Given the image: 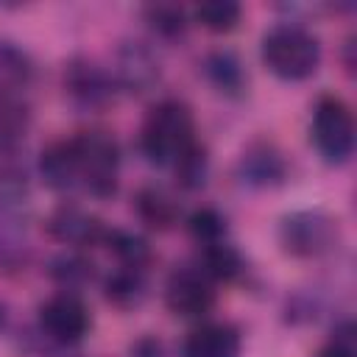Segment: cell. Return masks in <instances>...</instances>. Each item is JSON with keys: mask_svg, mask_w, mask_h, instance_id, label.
I'll list each match as a JSON object with an SVG mask.
<instances>
[{"mask_svg": "<svg viewBox=\"0 0 357 357\" xmlns=\"http://www.w3.org/2000/svg\"><path fill=\"white\" fill-rule=\"evenodd\" d=\"M318 357H354V329L351 324H343L332 340L318 351Z\"/></svg>", "mask_w": 357, "mask_h": 357, "instance_id": "484cf974", "label": "cell"}, {"mask_svg": "<svg viewBox=\"0 0 357 357\" xmlns=\"http://www.w3.org/2000/svg\"><path fill=\"white\" fill-rule=\"evenodd\" d=\"M209 282H234L243 273V259L240 254L226 245V243H209L201 251V268H198Z\"/></svg>", "mask_w": 357, "mask_h": 357, "instance_id": "e0dca14e", "label": "cell"}, {"mask_svg": "<svg viewBox=\"0 0 357 357\" xmlns=\"http://www.w3.org/2000/svg\"><path fill=\"white\" fill-rule=\"evenodd\" d=\"M237 173L248 187H273V184L284 181L287 162L276 145L259 139L243 151V156L237 162Z\"/></svg>", "mask_w": 357, "mask_h": 357, "instance_id": "8fae6325", "label": "cell"}, {"mask_svg": "<svg viewBox=\"0 0 357 357\" xmlns=\"http://www.w3.org/2000/svg\"><path fill=\"white\" fill-rule=\"evenodd\" d=\"M312 142L318 148V153L329 162V165H340L351 156L354 151V117L351 109L335 98L326 95L318 100L315 114H312Z\"/></svg>", "mask_w": 357, "mask_h": 357, "instance_id": "277c9868", "label": "cell"}, {"mask_svg": "<svg viewBox=\"0 0 357 357\" xmlns=\"http://www.w3.org/2000/svg\"><path fill=\"white\" fill-rule=\"evenodd\" d=\"M50 276H53L61 287H67V290L73 293L78 284H84V282H89V279L95 276V265H92L89 259L78 257V254H64V257L53 259Z\"/></svg>", "mask_w": 357, "mask_h": 357, "instance_id": "603a6c76", "label": "cell"}, {"mask_svg": "<svg viewBox=\"0 0 357 357\" xmlns=\"http://www.w3.org/2000/svg\"><path fill=\"white\" fill-rule=\"evenodd\" d=\"M190 231H192V237L198 240V243H204V245H209V243H218L220 237H223V231H226V220L215 212V209H209V206H204V209H195L192 215H190Z\"/></svg>", "mask_w": 357, "mask_h": 357, "instance_id": "cb8c5ba5", "label": "cell"}, {"mask_svg": "<svg viewBox=\"0 0 357 357\" xmlns=\"http://www.w3.org/2000/svg\"><path fill=\"white\" fill-rule=\"evenodd\" d=\"M195 20L212 33H229L240 22V6L231 0H206L195 8Z\"/></svg>", "mask_w": 357, "mask_h": 357, "instance_id": "7402d4cb", "label": "cell"}, {"mask_svg": "<svg viewBox=\"0 0 357 357\" xmlns=\"http://www.w3.org/2000/svg\"><path fill=\"white\" fill-rule=\"evenodd\" d=\"M131 357H162V346H159L156 340L145 337V340H139V343L131 349Z\"/></svg>", "mask_w": 357, "mask_h": 357, "instance_id": "4316f807", "label": "cell"}, {"mask_svg": "<svg viewBox=\"0 0 357 357\" xmlns=\"http://www.w3.org/2000/svg\"><path fill=\"white\" fill-rule=\"evenodd\" d=\"M145 271H139V268H117L114 273H109L106 276V284H103V290H106V301H112L114 307H123V310H128V307H137L142 298H145Z\"/></svg>", "mask_w": 357, "mask_h": 357, "instance_id": "2e32d148", "label": "cell"}, {"mask_svg": "<svg viewBox=\"0 0 357 357\" xmlns=\"http://www.w3.org/2000/svg\"><path fill=\"white\" fill-rule=\"evenodd\" d=\"M134 209L142 223H148L151 229H159V231L170 229L178 218V204L162 187H142L134 198Z\"/></svg>", "mask_w": 357, "mask_h": 357, "instance_id": "9a60e30c", "label": "cell"}, {"mask_svg": "<svg viewBox=\"0 0 357 357\" xmlns=\"http://www.w3.org/2000/svg\"><path fill=\"white\" fill-rule=\"evenodd\" d=\"M337 218L321 209H301L282 220L279 240L293 257H321L337 243Z\"/></svg>", "mask_w": 357, "mask_h": 357, "instance_id": "5b68a950", "label": "cell"}, {"mask_svg": "<svg viewBox=\"0 0 357 357\" xmlns=\"http://www.w3.org/2000/svg\"><path fill=\"white\" fill-rule=\"evenodd\" d=\"M103 245H109V251L117 257V262L123 268H139L145 271V265L151 262V248L148 243L134 234V231H123V229H106Z\"/></svg>", "mask_w": 357, "mask_h": 357, "instance_id": "ac0fdd59", "label": "cell"}, {"mask_svg": "<svg viewBox=\"0 0 357 357\" xmlns=\"http://www.w3.org/2000/svg\"><path fill=\"white\" fill-rule=\"evenodd\" d=\"M142 17L151 25V31L159 33L162 39H178V36H184V31L190 25L184 8L176 6V3H153V6H145L142 8Z\"/></svg>", "mask_w": 357, "mask_h": 357, "instance_id": "ffe728a7", "label": "cell"}, {"mask_svg": "<svg viewBox=\"0 0 357 357\" xmlns=\"http://www.w3.org/2000/svg\"><path fill=\"white\" fill-rule=\"evenodd\" d=\"M33 78V64L25 50L0 42V98H17Z\"/></svg>", "mask_w": 357, "mask_h": 357, "instance_id": "5bb4252c", "label": "cell"}, {"mask_svg": "<svg viewBox=\"0 0 357 357\" xmlns=\"http://www.w3.org/2000/svg\"><path fill=\"white\" fill-rule=\"evenodd\" d=\"M112 78L117 86H123L131 95H145L159 84V59L153 50L142 42H123L114 53V67Z\"/></svg>", "mask_w": 357, "mask_h": 357, "instance_id": "ba28073f", "label": "cell"}, {"mask_svg": "<svg viewBox=\"0 0 357 357\" xmlns=\"http://www.w3.org/2000/svg\"><path fill=\"white\" fill-rule=\"evenodd\" d=\"M39 326L42 335L53 343H78L89 332V310L75 293L64 290L39 307Z\"/></svg>", "mask_w": 357, "mask_h": 357, "instance_id": "8992f818", "label": "cell"}, {"mask_svg": "<svg viewBox=\"0 0 357 357\" xmlns=\"http://www.w3.org/2000/svg\"><path fill=\"white\" fill-rule=\"evenodd\" d=\"M64 92L70 95V100L81 109H103L114 100V78L112 73H106L103 67H98L89 59H73L64 64V75H61Z\"/></svg>", "mask_w": 357, "mask_h": 357, "instance_id": "52a82bcc", "label": "cell"}, {"mask_svg": "<svg viewBox=\"0 0 357 357\" xmlns=\"http://www.w3.org/2000/svg\"><path fill=\"white\" fill-rule=\"evenodd\" d=\"M78 159V184L95 198H112L120 176V148L106 131H81L73 137Z\"/></svg>", "mask_w": 357, "mask_h": 357, "instance_id": "3957f363", "label": "cell"}, {"mask_svg": "<svg viewBox=\"0 0 357 357\" xmlns=\"http://www.w3.org/2000/svg\"><path fill=\"white\" fill-rule=\"evenodd\" d=\"M192 142H195L192 114L181 100H162L148 112L139 137L148 162L173 165Z\"/></svg>", "mask_w": 357, "mask_h": 357, "instance_id": "7a4b0ae2", "label": "cell"}, {"mask_svg": "<svg viewBox=\"0 0 357 357\" xmlns=\"http://www.w3.org/2000/svg\"><path fill=\"white\" fill-rule=\"evenodd\" d=\"M204 67H206L209 81H212L220 92H226V95H237V92L245 86V73H243L240 61H237L231 53H226V50L212 53Z\"/></svg>", "mask_w": 357, "mask_h": 357, "instance_id": "44dd1931", "label": "cell"}, {"mask_svg": "<svg viewBox=\"0 0 357 357\" xmlns=\"http://www.w3.org/2000/svg\"><path fill=\"white\" fill-rule=\"evenodd\" d=\"M173 173H176V181L184 187V190H201L206 184V176H209V156H206V148L195 139L173 165Z\"/></svg>", "mask_w": 357, "mask_h": 357, "instance_id": "d6986e66", "label": "cell"}, {"mask_svg": "<svg viewBox=\"0 0 357 357\" xmlns=\"http://www.w3.org/2000/svg\"><path fill=\"white\" fill-rule=\"evenodd\" d=\"M39 173L42 181L53 190H73L78 187V159H75V145L70 139H59L47 145L39 156Z\"/></svg>", "mask_w": 357, "mask_h": 357, "instance_id": "4fadbf2b", "label": "cell"}, {"mask_svg": "<svg viewBox=\"0 0 357 357\" xmlns=\"http://www.w3.org/2000/svg\"><path fill=\"white\" fill-rule=\"evenodd\" d=\"M165 304L170 312L181 318H195L212 310L215 304V290L212 282L198 271V268H178L170 273L167 287H165Z\"/></svg>", "mask_w": 357, "mask_h": 357, "instance_id": "9c48e42d", "label": "cell"}, {"mask_svg": "<svg viewBox=\"0 0 357 357\" xmlns=\"http://www.w3.org/2000/svg\"><path fill=\"white\" fill-rule=\"evenodd\" d=\"M184 357H237L240 335L229 324H204L184 340Z\"/></svg>", "mask_w": 357, "mask_h": 357, "instance_id": "7c38bea8", "label": "cell"}, {"mask_svg": "<svg viewBox=\"0 0 357 357\" xmlns=\"http://www.w3.org/2000/svg\"><path fill=\"white\" fill-rule=\"evenodd\" d=\"M25 106L17 98H0V145L14 142L25 131Z\"/></svg>", "mask_w": 357, "mask_h": 357, "instance_id": "d4e9b609", "label": "cell"}, {"mask_svg": "<svg viewBox=\"0 0 357 357\" xmlns=\"http://www.w3.org/2000/svg\"><path fill=\"white\" fill-rule=\"evenodd\" d=\"M47 231L67 245L75 248H89V245H100L106 237V226L86 215L84 209L73 206V204H61L50 218H47Z\"/></svg>", "mask_w": 357, "mask_h": 357, "instance_id": "30bf717a", "label": "cell"}, {"mask_svg": "<svg viewBox=\"0 0 357 357\" xmlns=\"http://www.w3.org/2000/svg\"><path fill=\"white\" fill-rule=\"evenodd\" d=\"M262 61L284 81H304L321 64V45L301 25L279 22L262 36Z\"/></svg>", "mask_w": 357, "mask_h": 357, "instance_id": "6da1fadb", "label": "cell"}]
</instances>
